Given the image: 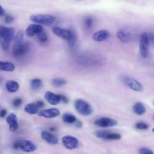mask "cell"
I'll use <instances>...</instances> for the list:
<instances>
[{"mask_svg":"<svg viewBox=\"0 0 154 154\" xmlns=\"http://www.w3.org/2000/svg\"><path fill=\"white\" fill-rule=\"evenodd\" d=\"M7 114V111L5 109H2L0 111V117L1 118H4L6 116Z\"/></svg>","mask_w":154,"mask_h":154,"instance_id":"cell-34","label":"cell"},{"mask_svg":"<svg viewBox=\"0 0 154 154\" xmlns=\"http://www.w3.org/2000/svg\"><path fill=\"white\" fill-rule=\"evenodd\" d=\"M69 29L70 31V37H69V40L67 41H68V43H69V47L70 48H72L74 47V46L75 45L77 35H76V33L75 32V28L73 26H71Z\"/></svg>","mask_w":154,"mask_h":154,"instance_id":"cell-23","label":"cell"},{"mask_svg":"<svg viewBox=\"0 0 154 154\" xmlns=\"http://www.w3.org/2000/svg\"><path fill=\"white\" fill-rule=\"evenodd\" d=\"M5 87L8 91L11 93L16 92L19 88V84L13 80H8L5 82Z\"/></svg>","mask_w":154,"mask_h":154,"instance_id":"cell-18","label":"cell"},{"mask_svg":"<svg viewBox=\"0 0 154 154\" xmlns=\"http://www.w3.org/2000/svg\"><path fill=\"white\" fill-rule=\"evenodd\" d=\"M43 29V26L39 24H31L25 30V34L28 37H32L37 35Z\"/></svg>","mask_w":154,"mask_h":154,"instance_id":"cell-13","label":"cell"},{"mask_svg":"<svg viewBox=\"0 0 154 154\" xmlns=\"http://www.w3.org/2000/svg\"><path fill=\"white\" fill-rule=\"evenodd\" d=\"M14 29L0 25V44L4 50L8 49L11 41L14 37Z\"/></svg>","mask_w":154,"mask_h":154,"instance_id":"cell-1","label":"cell"},{"mask_svg":"<svg viewBox=\"0 0 154 154\" xmlns=\"http://www.w3.org/2000/svg\"><path fill=\"white\" fill-rule=\"evenodd\" d=\"M95 135L100 138L109 140H118L121 138L120 134L111 132L106 130H99L95 132Z\"/></svg>","mask_w":154,"mask_h":154,"instance_id":"cell-7","label":"cell"},{"mask_svg":"<svg viewBox=\"0 0 154 154\" xmlns=\"http://www.w3.org/2000/svg\"><path fill=\"white\" fill-rule=\"evenodd\" d=\"M135 128L137 129H142V130H145V129H148L149 128V126L147 124L145 123H143V122H138L135 124Z\"/></svg>","mask_w":154,"mask_h":154,"instance_id":"cell-30","label":"cell"},{"mask_svg":"<svg viewBox=\"0 0 154 154\" xmlns=\"http://www.w3.org/2000/svg\"><path fill=\"white\" fill-rule=\"evenodd\" d=\"M36 103H37L38 107L39 108V109L41 108H42V107L44 106V102H42V101H41V100H39V101L36 102Z\"/></svg>","mask_w":154,"mask_h":154,"instance_id":"cell-37","label":"cell"},{"mask_svg":"<svg viewBox=\"0 0 154 154\" xmlns=\"http://www.w3.org/2000/svg\"><path fill=\"white\" fill-rule=\"evenodd\" d=\"M43 85L42 81L38 78H34L31 81L30 86L32 90L37 91L41 88Z\"/></svg>","mask_w":154,"mask_h":154,"instance_id":"cell-24","label":"cell"},{"mask_svg":"<svg viewBox=\"0 0 154 154\" xmlns=\"http://www.w3.org/2000/svg\"><path fill=\"white\" fill-rule=\"evenodd\" d=\"M29 51V44L28 42L14 43L13 46L12 54L16 58H19L25 55Z\"/></svg>","mask_w":154,"mask_h":154,"instance_id":"cell-3","label":"cell"},{"mask_svg":"<svg viewBox=\"0 0 154 154\" xmlns=\"http://www.w3.org/2000/svg\"><path fill=\"white\" fill-rule=\"evenodd\" d=\"M37 37L38 40L42 43H45L48 40V35H47L46 33L43 30H42L41 32H40L38 34H37Z\"/></svg>","mask_w":154,"mask_h":154,"instance_id":"cell-28","label":"cell"},{"mask_svg":"<svg viewBox=\"0 0 154 154\" xmlns=\"http://www.w3.org/2000/svg\"><path fill=\"white\" fill-rule=\"evenodd\" d=\"M52 84L57 87H60L61 86L64 85L66 83L67 81L63 78H54L52 79Z\"/></svg>","mask_w":154,"mask_h":154,"instance_id":"cell-26","label":"cell"},{"mask_svg":"<svg viewBox=\"0 0 154 154\" xmlns=\"http://www.w3.org/2000/svg\"><path fill=\"white\" fill-rule=\"evenodd\" d=\"M22 103V100L20 98H16L13 101V105L14 107H19L21 105Z\"/></svg>","mask_w":154,"mask_h":154,"instance_id":"cell-32","label":"cell"},{"mask_svg":"<svg viewBox=\"0 0 154 154\" xmlns=\"http://www.w3.org/2000/svg\"><path fill=\"white\" fill-rule=\"evenodd\" d=\"M93 23V19L91 17L88 16L85 17L84 20V25L87 29H90L92 26Z\"/></svg>","mask_w":154,"mask_h":154,"instance_id":"cell-29","label":"cell"},{"mask_svg":"<svg viewBox=\"0 0 154 154\" xmlns=\"http://www.w3.org/2000/svg\"><path fill=\"white\" fill-rule=\"evenodd\" d=\"M60 114L59 110L57 108H50L40 111L38 112V116L45 118H54L57 117Z\"/></svg>","mask_w":154,"mask_h":154,"instance_id":"cell-14","label":"cell"},{"mask_svg":"<svg viewBox=\"0 0 154 154\" xmlns=\"http://www.w3.org/2000/svg\"><path fill=\"white\" fill-rule=\"evenodd\" d=\"M139 154H153V152L147 148H141L139 150Z\"/></svg>","mask_w":154,"mask_h":154,"instance_id":"cell-31","label":"cell"},{"mask_svg":"<svg viewBox=\"0 0 154 154\" xmlns=\"http://www.w3.org/2000/svg\"><path fill=\"white\" fill-rule=\"evenodd\" d=\"M23 31L22 29L19 30L16 35L14 36V41H15V43H21L23 42Z\"/></svg>","mask_w":154,"mask_h":154,"instance_id":"cell-27","label":"cell"},{"mask_svg":"<svg viewBox=\"0 0 154 154\" xmlns=\"http://www.w3.org/2000/svg\"><path fill=\"white\" fill-rule=\"evenodd\" d=\"M46 100L51 105H56L61 102L60 94H57L51 91H47L45 94Z\"/></svg>","mask_w":154,"mask_h":154,"instance_id":"cell-15","label":"cell"},{"mask_svg":"<svg viewBox=\"0 0 154 154\" xmlns=\"http://www.w3.org/2000/svg\"><path fill=\"white\" fill-rule=\"evenodd\" d=\"M118 38L123 43H128L131 40V35L128 33L125 32L123 30H119L116 33Z\"/></svg>","mask_w":154,"mask_h":154,"instance_id":"cell-22","label":"cell"},{"mask_svg":"<svg viewBox=\"0 0 154 154\" xmlns=\"http://www.w3.org/2000/svg\"><path fill=\"white\" fill-rule=\"evenodd\" d=\"M29 19L31 21L36 23L51 25L55 22L56 18L55 16L50 14H38L31 15Z\"/></svg>","mask_w":154,"mask_h":154,"instance_id":"cell-2","label":"cell"},{"mask_svg":"<svg viewBox=\"0 0 154 154\" xmlns=\"http://www.w3.org/2000/svg\"><path fill=\"white\" fill-rule=\"evenodd\" d=\"M75 106L77 111L84 116H90L93 111L90 105L82 99L76 100L75 103Z\"/></svg>","mask_w":154,"mask_h":154,"instance_id":"cell-4","label":"cell"},{"mask_svg":"<svg viewBox=\"0 0 154 154\" xmlns=\"http://www.w3.org/2000/svg\"><path fill=\"white\" fill-rule=\"evenodd\" d=\"M62 142L66 148L70 150L77 148L79 145L78 139L70 135L63 137L62 138Z\"/></svg>","mask_w":154,"mask_h":154,"instance_id":"cell-10","label":"cell"},{"mask_svg":"<svg viewBox=\"0 0 154 154\" xmlns=\"http://www.w3.org/2000/svg\"><path fill=\"white\" fill-rule=\"evenodd\" d=\"M94 125L101 128L112 127L117 125V122L113 119L104 117L96 120L94 122Z\"/></svg>","mask_w":154,"mask_h":154,"instance_id":"cell-9","label":"cell"},{"mask_svg":"<svg viewBox=\"0 0 154 154\" xmlns=\"http://www.w3.org/2000/svg\"><path fill=\"white\" fill-rule=\"evenodd\" d=\"M13 147L15 149H20L25 152H32L36 150V146L30 141L20 140L15 142Z\"/></svg>","mask_w":154,"mask_h":154,"instance_id":"cell-5","label":"cell"},{"mask_svg":"<svg viewBox=\"0 0 154 154\" xmlns=\"http://www.w3.org/2000/svg\"><path fill=\"white\" fill-rule=\"evenodd\" d=\"M6 122L9 125V129L11 132H14L18 129L17 117L15 114H10L6 118Z\"/></svg>","mask_w":154,"mask_h":154,"instance_id":"cell-12","label":"cell"},{"mask_svg":"<svg viewBox=\"0 0 154 154\" xmlns=\"http://www.w3.org/2000/svg\"><path fill=\"white\" fill-rule=\"evenodd\" d=\"M39 108L38 107L36 102L29 103L25 105L24 110L26 112L29 114H35L38 112Z\"/></svg>","mask_w":154,"mask_h":154,"instance_id":"cell-19","label":"cell"},{"mask_svg":"<svg viewBox=\"0 0 154 154\" xmlns=\"http://www.w3.org/2000/svg\"><path fill=\"white\" fill-rule=\"evenodd\" d=\"M63 120L67 123H73L76 120L75 116L70 113H65L63 116Z\"/></svg>","mask_w":154,"mask_h":154,"instance_id":"cell-25","label":"cell"},{"mask_svg":"<svg viewBox=\"0 0 154 154\" xmlns=\"http://www.w3.org/2000/svg\"><path fill=\"white\" fill-rule=\"evenodd\" d=\"M109 36V32L108 30L102 29L94 32L93 35V38L96 42H102L107 39Z\"/></svg>","mask_w":154,"mask_h":154,"instance_id":"cell-17","label":"cell"},{"mask_svg":"<svg viewBox=\"0 0 154 154\" xmlns=\"http://www.w3.org/2000/svg\"><path fill=\"white\" fill-rule=\"evenodd\" d=\"M4 20H5V22L7 23H11L14 20V17H13L12 16H11V15L7 14V15L5 16Z\"/></svg>","mask_w":154,"mask_h":154,"instance_id":"cell-33","label":"cell"},{"mask_svg":"<svg viewBox=\"0 0 154 154\" xmlns=\"http://www.w3.org/2000/svg\"><path fill=\"white\" fill-rule=\"evenodd\" d=\"M133 111L136 114L141 116L145 113L146 108L141 102H137L133 106Z\"/></svg>","mask_w":154,"mask_h":154,"instance_id":"cell-20","label":"cell"},{"mask_svg":"<svg viewBox=\"0 0 154 154\" xmlns=\"http://www.w3.org/2000/svg\"><path fill=\"white\" fill-rule=\"evenodd\" d=\"M5 14V10L3 8V7L0 5V17L4 16Z\"/></svg>","mask_w":154,"mask_h":154,"instance_id":"cell-38","label":"cell"},{"mask_svg":"<svg viewBox=\"0 0 154 154\" xmlns=\"http://www.w3.org/2000/svg\"><path fill=\"white\" fill-rule=\"evenodd\" d=\"M15 69L14 65L7 61H0V70L5 72H13Z\"/></svg>","mask_w":154,"mask_h":154,"instance_id":"cell-21","label":"cell"},{"mask_svg":"<svg viewBox=\"0 0 154 154\" xmlns=\"http://www.w3.org/2000/svg\"><path fill=\"white\" fill-rule=\"evenodd\" d=\"M149 49V37L146 32L141 34L140 40V51L143 58H147Z\"/></svg>","mask_w":154,"mask_h":154,"instance_id":"cell-8","label":"cell"},{"mask_svg":"<svg viewBox=\"0 0 154 154\" xmlns=\"http://www.w3.org/2000/svg\"><path fill=\"white\" fill-rule=\"evenodd\" d=\"M60 99H61V101H62L63 103H67V102H68V99H67V98L65 96H64V95H60Z\"/></svg>","mask_w":154,"mask_h":154,"instance_id":"cell-35","label":"cell"},{"mask_svg":"<svg viewBox=\"0 0 154 154\" xmlns=\"http://www.w3.org/2000/svg\"><path fill=\"white\" fill-rule=\"evenodd\" d=\"M74 123H75V126L76 127H78V128H81L82 126V123L79 120H76L75 122H74Z\"/></svg>","mask_w":154,"mask_h":154,"instance_id":"cell-36","label":"cell"},{"mask_svg":"<svg viewBox=\"0 0 154 154\" xmlns=\"http://www.w3.org/2000/svg\"><path fill=\"white\" fill-rule=\"evenodd\" d=\"M0 108H1V106H0Z\"/></svg>","mask_w":154,"mask_h":154,"instance_id":"cell-39","label":"cell"},{"mask_svg":"<svg viewBox=\"0 0 154 154\" xmlns=\"http://www.w3.org/2000/svg\"><path fill=\"white\" fill-rule=\"evenodd\" d=\"M41 137L43 140L51 144H56L58 143V138L53 135L52 134L50 133L48 131H43L42 132Z\"/></svg>","mask_w":154,"mask_h":154,"instance_id":"cell-16","label":"cell"},{"mask_svg":"<svg viewBox=\"0 0 154 154\" xmlns=\"http://www.w3.org/2000/svg\"><path fill=\"white\" fill-rule=\"evenodd\" d=\"M122 81L124 82V84L134 91H140L143 89V87L141 84L131 76L126 75L123 76L122 78Z\"/></svg>","mask_w":154,"mask_h":154,"instance_id":"cell-6","label":"cell"},{"mask_svg":"<svg viewBox=\"0 0 154 154\" xmlns=\"http://www.w3.org/2000/svg\"><path fill=\"white\" fill-rule=\"evenodd\" d=\"M52 31L54 34L64 40H68L70 35V31L69 29L61 28L58 26H53L52 28Z\"/></svg>","mask_w":154,"mask_h":154,"instance_id":"cell-11","label":"cell"}]
</instances>
